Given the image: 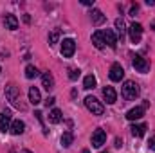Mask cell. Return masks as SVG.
I'll return each instance as SVG.
<instances>
[{
    "label": "cell",
    "instance_id": "28",
    "mask_svg": "<svg viewBox=\"0 0 155 153\" xmlns=\"http://www.w3.org/2000/svg\"><path fill=\"white\" fill-rule=\"evenodd\" d=\"M148 146H150V150H155V135L150 139V142H148Z\"/></svg>",
    "mask_w": 155,
    "mask_h": 153
},
{
    "label": "cell",
    "instance_id": "20",
    "mask_svg": "<svg viewBox=\"0 0 155 153\" xmlns=\"http://www.w3.org/2000/svg\"><path fill=\"white\" fill-rule=\"evenodd\" d=\"M116 29H117V34H119L121 41H123L124 33H126V24H124V20H123V18H117V20H116Z\"/></svg>",
    "mask_w": 155,
    "mask_h": 153
},
{
    "label": "cell",
    "instance_id": "4",
    "mask_svg": "<svg viewBox=\"0 0 155 153\" xmlns=\"http://www.w3.org/2000/svg\"><path fill=\"white\" fill-rule=\"evenodd\" d=\"M76 50V41L72 38H65L61 41V56L63 58H72Z\"/></svg>",
    "mask_w": 155,
    "mask_h": 153
},
{
    "label": "cell",
    "instance_id": "32",
    "mask_svg": "<svg viewBox=\"0 0 155 153\" xmlns=\"http://www.w3.org/2000/svg\"><path fill=\"white\" fill-rule=\"evenodd\" d=\"M20 153H31V151H29V150H22Z\"/></svg>",
    "mask_w": 155,
    "mask_h": 153
},
{
    "label": "cell",
    "instance_id": "9",
    "mask_svg": "<svg viewBox=\"0 0 155 153\" xmlns=\"http://www.w3.org/2000/svg\"><path fill=\"white\" fill-rule=\"evenodd\" d=\"M11 128V112L4 110L0 114V132H7Z\"/></svg>",
    "mask_w": 155,
    "mask_h": 153
},
{
    "label": "cell",
    "instance_id": "16",
    "mask_svg": "<svg viewBox=\"0 0 155 153\" xmlns=\"http://www.w3.org/2000/svg\"><path fill=\"white\" fill-rule=\"evenodd\" d=\"M41 85H43L45 90H52L54 88V77H52L51 72H43L41 74Z\"/></svg>",
    "mask_w": 155,
    "mask_h": 153
},
{
    "label": "cell",
    "instance_id": "13",
    "mask_svg": "<svg viewBox=\"0 0 155 153\" xmlns=\"http://www.w3.org/2000/svg\"><path fill=\"white\" fill-rule=\"evenodd\" d=\"M143 115H144V108H143V106H135V108L128 110L126 119H128V121H137V119H141Z\"/></svg>",
    "mask_w": 155,
    "mask_h": 153
},
{
    "label": "cell",
    "instance_id": "8",
    "mask_svg": "<svg viewBox=\"0 0 155 153\" xmlns=\"http://www.w3.org/2000/svg\"><path fill=\"white\" fill-rule=\"evenodd\" d=\"M110 79L112 81H121L123 77H124V69L121 67V63H114L112 67H110Z\"/></svg>",
    "mask_w": 155,
    "mask_h": 153
},
{
    "label": "cell",
    "instance_id": "22",
    "mask_svg": "<svg viewBox=\"0 0 155 153\" xmlns=\"http://www.w3.org/2000/svg\"><path fill=\"white\" fill-rule=\"evenodd\" d=\"M72 141H74L72 132H65V133L61 135V146H63V148H69V146L72 144Z\"/></svg>",
    "mask_w": 155,
    "mask_h": 153
},
{
    "label": "cell",
    "instance_id": "26",
    "mask_svg": "<svg viewBox=\"0 0 155 153\" xmlns=\"http://www.w3.org/2000/svg\"><path fill=\"white\" fill-rule=\"evenodd\" d=\"M69 77L74 81V79H78L79 77V69H69Z\"/></svg>",
    "mask_w": 155,
    "mask_h": 153
},
{
    "label": "cell",
    "instance_id": "25",
    "mask_svg": "<svg viewBox=\"0 0 155 153\" xmlns=\"http://www.w3.org/2000/svg\"><path fill=\"white\" fill-rule=\"evenodd\" d=\"M58 40H60V29H54V31L49 34V43L54 45V43H58Z\"/></svg>",
    "mask_w": 155,
    "mask_h": 153
},
{
    "label": "cell",
    "instance_id": "6",
    "mask_svg": "<svg viewBox=\"0 0 155 153\" xmlns=\"http://www.w3.org/2000/svg\"><path fill=\"white\" fill-rule=\"evenodd\" d=\"M128 33H130V40H132L134 43H139V41H141V36H143V25L137 24V22H134V24L128 27Z\"/></svg>",
    "mask_w": 155,
    "mask_h": 153
},
{
    "label": "cell",
    "instance_id": "11",
    "mask_svg": "<svg viewBox=\"0 0 155 153\" xmlns=\"http://www.w3.org/2000/svg\"><path fill=\"white\" fill-rule=\"evenodd\" d=\"M103 36H105V43H107L110 49H116V47H117V38H116V34H114V31H112V29L103 31Z\"/></svg>",
    "mask_w": 155,
    "mask_h": 153
},
{
    "label": "cell",
    "instance_id": "33",
    "mask_svg": "<svg viewBox=\"0 0 155 153\" xmlns=\"http://www.w3.org/2000/svg\"><path fill=\"white\" fill-rule=\"evenodd\" d=\"M83 153H90V151H88V150H83Z\"/></svg>",
    "mask_w": 155,
    "mask_h": 153
},
{
    "label": "cell",
    "instance_id": "30",
    "mask_svg": "<svg viewBox=\"0 0 155 153\" xmlns=\"http://www.w3.org/2000/svg\"><path fill=\"white\" fill-rule=\"evenodd\" d=\"M81 4H83V5H92V2H90V0H81Z\"/></svg>",
    "mask_w": 155,
    "mask_h": 153
},
{
    "label": "cell",
    "instance_id": "12",
    "mask_svg": "<svg viewBox=\"0 0 155 153\" xmlns=\"http://www.w3.org/2000/svg\"><path fill=\"white\" fill-rule=\"evenodd\" d=\"M24 130H25V124H24V121L16 119V121H13V122H11V128H9V132H11L13 135H22V133H24Z\"/></svg>",
    "mask_w": 155,
    "mask_h": 153
},
{
    "label": "cell",
    "instance_id": "14",
    "mask_svg": "<svg viewBox=\"0 0 155 153\" xmlns=\"http://www.w3.org/2000/svg\"><path fill=\"white\" fill-rule=\"evenodd\" d=\"M90 18H92V24H94V25H101V24H105V20H107V16H105L99 9H92Z\"/></svg>",
    "mask_w": 155,
    "mask_h": 153
},
{
    "label": "cell",
    "instance_id": "17",
    "mask_svg": "<svg viewBox=\"0 0 155 153\" xmlns=\"http://www.w3.org/2000/svg\"><path fill=\"white\" fill-rule=\"evenodd\" d=\"M92 43L96 49H103L105 47V36H103V31H96L92 34Z\"/></svg>",
    "mask_w": 155,
    "mask_h": 153
},
{
    "label": "cell",
    "instance_id": "27",
    "mask_svg": "<svg viewBox=\"0 0 155 153\" xmlns=\"http://www.w3.org/2000/svg\"><path fill=\"white\" fill-rule=\"evenodd\" d=\"M36 115V119H38L40 122H41V128H43V133H47V130H45V124H43V117H41V112H35Z\"/></svg>",
    "mask_w": 155,
    "mask_h": 153
},
{
    "label": "cell",
    "instance_id": "7",
    "mask_svg": "<svg viewBox=\"0 0 155 153\" xmlns=\"http://www.w3.org/2000/svg\"><path fill=\"white\" fill-rule=\"evenodd\" d=\"M105 142H107V133L103 130H96L92 133V146L94 148H101Z\"/></svg>",
    "mask_w": 155,
    "mask_h": 153
},
{
    "label": "cell",
    "instance_id": "10",
    "mask_svg": "<svg viewBox=\"0 0 155 153\" xmlns=\"http://www.w3.org/2000/svg\"><path fill=\"white\" fill-rule=\"evenodd\" d=\"M103 96H105V101L108 105H114L117 101V94H116V90H114V86H105L103 88Z\"/></svg>",
    "mask_w": 155,
    "mask_h": 153
},
{
    "label": "cell",
    "instance_id": "23",
    "mask_svg": "<svg viewBox=\"0 0 155 153\" xmlns=\"http://www.w3.org/2000/svg\"><path fill=\"white\" fill-rule=\"evenodd\" d=\"M36 76H38V69L35 65H27L25 67V77L27 79H35Z\"/></svg>",
    "mask_w": 155,
    "mask_h": 153
},
{
    "label": "cell",
    "instance_id": "3",
    "mask_svg": "<svg viewBox=\"0 0 155 153\" xmlns=\"http://www.w3.org/2000/svg\"><path fill=\"white\" fill-rule=\"evenodd\" d=\"M85 106L88 108V112H92V115H103V112H105V106L101 105V101H97L92 96L85 97Z\"/></svg>",
    "mask_w": 155,
    "mask_h": 153
},
{
    "label": "cell",
    "instance_id": "21",
    "mask_svg": "<svg viewBox=\"0 0 155 153\" xmlns=\"http://www.w3.org/2000/svg\"><path fill=\"white\" fill-rule=\"evenodd\" d=\"M132 133L135 135V137H143L144 133H146V124H132Z\"/></svg>",
    "mask_w": 155,
    "mask_h": 153
},
{
    "label": "cell",
    "instance_id": "1",
    "mask_svg": "<svg viewBox=\"0 0 155 153\" xmlns=\"http://www.w3.org/2000/svg\"><path fill=\"white\" fill-rule=\"evenodd\" d=\"M5 97H7V101L15 106V108H20V110H24V105L20 103V90H18V86L16 85H7L5 86Z\"/></svg>",
    "mask_w": 155,
    "mask_h": 153
},
{
    "label": "cell",
    "instance_id": "29",
    "mask_svg": "<svg viewBox=\"0 0 155 153\" xmlns=\"http://www.w3.org/2000/svg\"><path fill=\"white\" fill-rule=\"evenodd\" d=\"M54 101H56L54 97H49V99L45 101V105H47V106H52V105H54Z\"/></svg>",
    "mask_w": 155,
    "mask_h": 153
},
{
    "label": "cell",
    "instance_id": "15",
    "mask_svg": "<svg viewBox=\"0 0 155 153\" xmlns=\"http://www.w3.org/2000/svg\"><path fill=\"white\" fill-rule=\"evenodd\" d=\"M4 24H5V29H9V31H15V29H18V18H16L15 15H5V18H4Z\"/></svg>",
    "mask_w": 155,
    "mask_h": 153
},
{
    "label": "cell",
    "instance_id": "5",
    "mask_svg": "<svg viewBox=\"0 0 155 153\" xmlns=\"http://www.w3.org/2000/svg\"><path fill=\"white\" fill-rule=\"evenodd\" d=\"M132 65H134V69H135L137 72H143V74H146V72L150 70V63H148L144 58H141V56H134Z\"/></svg>",
    "mask_w": 155,
    "mask_h": 153
},
{
    "label": "cell",
    "instance_id": "34",
    "mask_svg": "<svg viewBox=\"0 0 155 153\" xmlns=\"http://www.w3.org/2000/svg\"><path fill=\"white\" fill-rule=\"evenodd\" d=\"M103 153H105V151H103Z\"/></svg>",
    "mask_w": 155,
    "mask_h": 153
},
{
    "label": "cell",
    "instance_id": "24",
    "mask_svg": "<svg viewBox=\"0 0 155 153\" xmlns=\"http://www.w3.org/2000/svg\"><path fill=\"white\" fill-rule=\"evenodd\" d=\"M83 86H85L87 90L94 88V86H96V77L92 76V74H90V76H87L85 79H83Z\"/></svg>",
    "mask_w": 155,
    "mask_h": 153
},
{
    "label": "cell",
    "instance_id": "31",
    "mask_svg": "<svg viewBox=\"0 0 155 153\" xmlns=\"http://www.w3.org/2000/svg\"><path fill=\"white\" fill-rule=\"evenodd\" d=\"M152 29H153V31H155V20H153V22H152Z\"/></svg>",
    "mask_w": 155,
    "mask_h": 153
},
{
    "label": "cell",
    "instance_id": "19",
    "mask_svg": "<svg viewBox=\"0 0 155 153\" xmlns=\"http://www.w3.org/2000/svg\"><path fill=\"white\" fill-rule=\"evenodd\" d=\"M61 110H58V108H52L51 112H49V121L52 122V124H58V122H61Z\"/></svg>",
    "mask_w": 155,
    "mask_h": 153
},
{
    "label": "cell",
    "instance_id": "2",
    "mask_svg": "<svg viewBox=\"0 0 155 153\" xmlns=\"http://www.w3.org/2000/svg\"><path fill=\"white\" fill-rule=\"evenodd\" d=\"M121 92H123V97H124V99L132 101V99H135V97L139 96V85H137L135 81H124Z\"/></svg>",
    "mask_w": 155,
    "mask_h": 153
},
{
    "label": "cell",
    "instance_id": "18",
    "mask_svg": "<svg viewBox=\"0 0 155 153\" xmlns=\"http://www.w3.org/2000/svg\"><path fill=\"white\" fill-rule=\"evenodd\" d=\"M29 101H31L33 105H40V103H41V94H40V90L36 86H31V88H29Z\"/></svg>",
    "mask_w": 155,
    "mask_h": 153
}]
</instances>
